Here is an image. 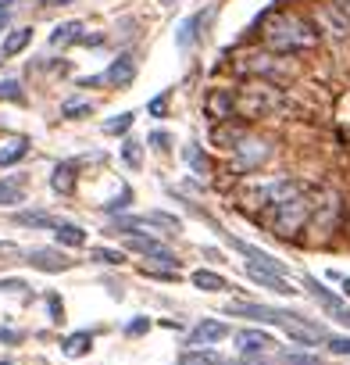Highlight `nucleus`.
Here are the masks:
<instances>
[{"instance_id":"7","label":"nucleus","mask_w":350,"mask_h":365,"mask_svg":"<svg viewBox=\"0 0 350 365\" xmlns=\"http://www.w3.org/2000/svg\"><path fill=\"white\" fill-rule=\"evenodd\" d=\"M268 154H272V147H268L265 140L243 136V140L233 147V165H236L240 172H254V168H261V165L268 161Z\"/></svg>"},{"instance_id":"13","label":"nucleus","mask_w":350,"mask_h":365,"mask_svg":"<svg viewBox=\"0 0 350 365\" xmlns=\"http://www.w3.org/2000/svg\"><path fill=\"white\" fill-rule=\"evenodd\" d=\"M318 26H322L329 36H336V40L350 36V22H346V15H343L336 4H329V8H322V11H318Z\"/></svg>"},{"instance_id":"40","label":"nucleus","mask_w":350,"mask_h":365,"mask_svg":"<svg viewBox=\"0 0 350 365\" xmlns=\"http://www.w3.org/2000/svg\"><path fill=\"white\" fill-rule=\"evenodd\" d=\"M329 279H336V283L343 287V294L350 297V276H332V272H329Z\"/></svg>"},{"instance_id":"29","label":"nucleus","mask_w":350,"mask_h":365,"mask_svg":"<svg viewBox=\"0 0 350 365\" xmlns=\"http://www.w3.org/2000/svg\"><path fill=\"white\" fill-rule=\"evenodd\" d=\"M282 361H286V365H325L318 354H307V351H286Z\"/></svg>"},{"instance_id":"33","label":"nucleus","mask_w":350,"mask_h":365,"mask_svg":"<svg viewBox=\"0 0 350 365\" xmlns=\"http://www.w3.org/2000/svg\"><path fill=\"white\" fill-rule=\"evenodd\" d=\"M332 354H350V336H325Z\"/></svg>"},{"instance_id":"2","label":"nucleus","mask_w":350,"mask_h":365,"mask_svg":"<svg viewBox=\"0 0 350 365\" xmlns=\"http://www.w3.org/2000/svg\"><path fill=\"white\" fill-rule=\"evenodd\" d=\"M311 215H314V205H311L307 194H300V197H293V201L272 208V219H268V222H272V233H275V237L293 240V237H300V233L311 226Z\"/></svg>"},{"instance_id":"26","label":"nucleus","mask_w":350,"mask_h":365,"mask_svg":"<svg viewBox=\"0 0 350 365\" xmlns=\"http://www.w3.org/2000/svg\"><path fill=\"white\" fill-rule=\"evenodd\" d=\"M179 365H226L211 347H197V351H186L183 358H179Z\"/></svg>"},{"instance_id":"44","label":"nucleus","mask_w":350,"mask_h":365,"mask_svg":"<svg viewBox=\"0 0 350 365\" xmlns=\"http://www.w3.org/2000/svg\"><path fill=\"white\" fill-rule=\"evenodd\" d=\"M8 26V15H0V29H4Z\"/></svg>"},{"instance_id":"28","label":"nucleus","mask_w":350,"mask_h":365,"mask_svg":"<svg viewBox=\"0 0 350 365\" xmlns=\"http://www.w3.org/2000/svg\"><path fill=\"white\" fill-rule=\"evenodd\" d=\"M18 226H36V230H58V222L47 215V212H18L15 215Z\"/></svg>"},{"instance_id":"22","label":"nucleus","mask_w":350,"mask_h":365,"mask_svg":"<svg viewBox=\"0 0 350 365\" xmlns=\"http://www.w3.org/2000/svg\"><path fill=\"white\" fill-rule=\"evenodd\" d=\"M83 22H65V26H58L54 33H51V43L54 47H68V43H83Z\"/></svg>"},{"instance_id":"30","label":"nucleus","mask_w":350,"mask_h":365,"mask_svg":"<svg viewBox=\"0 0 350 365\" xmlns=\"http://www.w3.org/2000/svg\"><path fill=\"white\" fill-rule=\"evenodd\" d=\"M90 258H93V262H104V265H118V262H125L122 251H111V247H93Z\"/></svg>"},{"instance_id":"27","label":"nucleus","mask_w":350,"mask_h":365,"mask_svg":"<svg viewBox=\"0 0 350 365\" xmlns=\"http://www.w3.org/2000/svg\"><path fill=\"white\" fill-rule=\"evenodd\" d=\"M204 22V15L197 11V15H190L183 26H179V36H175V43H179V47H193V40H197V26Z\"/></svg>"},{"instance_id":"34","label":"nucleus","mask_w":350,"mask_h":365,"mask_svg":"<svg viewBox=\"0 0 350 365\" xmlns=\"http://www.w3.org/2000/svg\"><path fill=\"white\" fill-rule=\"evenodd\" d=\"M0 97H8V101H22V86L15 79H4L0 83Z\"/></svg>"},{"instance_id":"10","label":"nucleus","mask_w":350,"mask_h":365,"mask_svg":"<svg viewBox=\"0 0 350 365\" xmlns=\"http://www.w3.org/2000/svg\"><path fill=\"white\" fill-rule=\"evenodd\" d=\"M247 276H250L258 287H265V290H272V294H279V297H293V294H297L286 276H275V272H268V269H261V265H247Z\"/></svg>"},{"instance_id":"35","label":"nucleus","mask_w":350,"mask_h":365,"mask_svg":"<svg viewBox=\"0 0 350 365\" xmlns=\"http://www.w3.org/2000/svg\"><path fill=\"white\" fill-rule=\"evenodd\" d=\"M122 154H125V161H129V165H139V147H136L132 140H125V147H122Z\"/></svg>"},{"instance_id":"19","label":"nucleus","mask_w":350,"mask_h":365,"mask_svg":"<svg viewBox=\"0 0 350 365\" xmlns=\"http://www.w3.org/2000/svg\"><path fill=\"white\" fill-rule=\"evenodd\" d=\"M193 287L197 290H208V294H218V290H229V283H226V276H218V272H211V269H197L193 276Z\"/></svg>"},{"instance_id":"15","label":"nucleus","mask_w":350,"mask_h":365,"mask_svg":"<svg viewBox=\"0 0 350 365\" xmlns=\"http://www.w3.org/2000/svg\"><path fill=\"white\" fill-rule=\"evenodd\" d=\"M104 79H107V83H115V86H129V83L136 79V61H132L129 54L115 58V61H111V68L104 72Z\"/></svg>"},{"instance_id":"24","label":"nucleus","mask_w":350,"mask_h":365,"mask_svg":"<svg viewBox=\"0 0 350 365\" xmlns=\"http://www.w3.org/2000/svg\"><path fill=\"white\" fill-rule=\"evenodd\" d=\"M33 40V29H15L4 43H0V54H4V58H15V54H22L26 51V43Z\"/></svg>"},{"instance_id":"43","label":"nucleus","mask_w":350,"mask_h":365,"mask_svg":"<svg viewBox=\"0 0 350 365\" xmlns=\"http://www.w3.org/2000/svg\"><path fill=\"white\" fill-rule=\"evenodd\" d=\"M43 4H72V0H43Z\"/></svg>"},{"instance_id":"4","label":"nucleus","mask_w":350,"mask_h":365,"mask_svg":"<svg viewBox=\"0 0 350 365\" xmlns=\"http://www.w3.org/2000/svg\"><path fill=\"white\" fill-rule=\"evenodd\" d=\"M343 219H346V205H343V197H339L336 190H325V194L318 197V205H314L311 233H314V237H329V233L339 230Z\"/></svg>"},{"instance_id":"3","label":"nucleus","mask_w":350,"mask_h":365,"mask_svg":"<svg viewBox=\"0 0 350 365\" xmlns=\"http://www.w3.org/2000/svg\"><path fill=\"white\" fill-rule=\"evenodd\" d=\"M300 194H304V187L297 179H265V182H258V187L247 190L243 201L250 208H279V205H286V201H293Z\"/></svg>"},{"instance_id":"23","label":"nucleus","mask_w":350,"mask_h":365,"mask_svg":"<svg viewBox=\"0 0 350 365\" xmlns=\"http://www.w3.org/2000/svg\"><path fill=\"white\" fill-rule=\"evenodd\" d=\"M54 237H58V244H65V247H83V244H86V233H83L75 222H58Z\"/></svg>"},{"instance_id":"16","label":"nucleus","mask_w":350,"mask_h":365,"mask_svg":"<svg viewBox=\"0 0 350 365\" xmlns=\"http://www.w3.org/2000/svg\"><path fill=\"white\" fill-rule=\"evenodd\" d=\"M304 287L311 290V297H314V301H318V304H322L329 315H336V312H343V308H346V304H343V301H339L332 290H325V287H322L314 276H304Z\"/></svg>"},{"instance_id":"20","label":"nucleus","mask_w":350,"mask_h":365,"mask_svg":"<svg viewBox=\"0 0 350 365\" xmlns=\"http://www.w3.org/2000/svg\"><path fill=\"white\" fill-rule=\"evenodd\" d=\"M90 347H93V333H90V329H79V333L65 336V344H61V351H65L68 358H83Z\"/></svg>"},{"instance_id":"39","label":"nucleus","mask_w":350,"mask_h":365,"mask_svg":"<svg viewBox=\"0 0 350 365\" xmlns=\"http://www.w3.org/2000/svg\"><path fill=\"white\" fill-rule=\"evenodd\" d=\"M143 329H150V322H147V319H136V322L129 326V333H132V336H136V333H143Z\"/></svg>"},{"instance_id":"45","label":"nucleus","mask_w":350,"mask_h":365,"mask_svg":"<svg viewBox=\"0 0 350 365\" xmlns=\"http://www.w3.org/2000/svg\"><path fill=\"white\" fill-rule=\"evenodd\" d=\"M346 233H350V212H346Z\"/></svg>"},{"instance_id":"14","label":"nucleus","mask_w":350,"mask_h":365,"mask_svg":"<svg viewBox=\"0 0 350 365\" xmlns=\"http://www.w3.org/2000/svg\"><path fill=\"white\" fill-rule=\"evenodd\" d=\"M129 247L132 251H139L143 258H157V262H164V265H175V255L164 247V244H157V240H143V237H129Z\"/></svg>"},{"instance_id":"31","label":"nucleus","mask_w":350,"mask_h":365,"mask_svg":"<svg viewBox=\"0 0 350 365\" xmlns=\"http://www.w3.org/2000/svg\"><path fill=\"white\" fill-rule=\"evenodd\" d=\"M129 125H132V115H129V111H122V115H115V118H111V122L104 125V133H111V136H118V133H125Z\"/></svg>"},{"instance_id":"8","label":"nucleus","mask_w":350,"mask_h":365,"mask_svg":"<svg viewBox=\"0 0 350 365\" xmlns=\"http://www.w3.org/2000/svg\"><path fill=\"white\" fill-rule=\"evenodd\" d=\"M233 344H236L240 354H265L268 347H275V336L265 333V329H240L233 336Z\"/></svg>"},{"instance_id":"11","label":"nucleus","mask_w":350,"mask_h":365,"mask_svg":"<svg viewBox=\"0 0 350 365\" xmlns=\"http://www.w3.org/2000/svg\"><path fill=\"white\" fill-rule=\"evenodd\" d=\"M233 247H236L243 258H250V265H261V269H268V272H275V276H286V265H282L279 258H272L268 251H261V247H254V244H243V240H233Z\"/></svg>"},{"instance_id":"9","label":"nucleus","mask_w":350,"mask_h":365,"mask_svg":"<svg viewBox=\"0 0 350 365\" xmlns=\"http://www.w3.org/2000/svg\"><path fill=\"white\" fill-rule=\"evenodd\" d=\"M204 111H208V118H215V122H229L233 111H236L233 90H211V93L204 97Z\"/></svg>"},{"instance_id":"41","label":"nucleus","mask_w":350,"mask_h":365,"mask_svg":"<svg viewBox=\"0 0 350 365\" xmlns=\"http://www.w3.org/2000/svg\"><path fill=\"white\" fill-rule=\"evenodd\" d=\"M150 143H157V147L164 150V143H168V136H164V133H154V136H150Z\"/></svg>"},{"instance_id":"36","label":"nucleus","mask_w":350,"mask_h":365,"mask_svg":"<svg viewBox=\"0 0 350 365\" xmlns=\"http://www.w3.org/2000/svg\"><path fill=\"white\" fill-rule=\"evenodd\" d=\"M186 158H190V165H193V168H208V161L201 158V150H197V147H186Z\"/></svg>"},{"instance_id":"17","label":"nucleus","mask_w":350,"mask_h":365,"mask_svg":"<svg viewBox=\"0 0 350 365\" xmlns=\"http://www.w3.org/2000/svg\"><path fill=\"white\" fill-rule=\"evenodd\" d=\"M29 262H33L36 269H43V272H61V269H68V265H72L65 255H58V251H47V247L33 251V255H29Z\"/></svg>"},{"instance_id":"32","label":"nucleus","mask_w":350,"mask_h":365,"mask_svg":"<svg viewBox=\"0 0 350 365\" xmlns=\"http://www.w3.org/2000/svg\"><path fill=\"white\" fill-rule=\"evenodd\" d=\"M90 108H93L90 101H68V104L61 108V115H65V118H75V115H86Z\"/></svg>"},{"instance_id":"37","label":"nucleus","mask_w":350,"mask_h":365,"mask_svg":"<svg viewBox=\"0 0 350 365\" xmlns=\"http://www.w3.org/2000/svg\"><path fill=\"white\" fill-rule=\"evenodd\" d=\"M147 111H150V115H154V118H161V115H164V97H154V101H150V108H147Z\"/></svg>"},{"instance_id":"42","label":"nucleus","mask_w":350,"mask_h":365,"mask_svg":"<svg viewBox=\"0 0 350 365\" xmlns=\"http://www.w3.org/2000/svg\"><path fill=\"white\" fill-rule=\"evenodd\" d=\"M8 4H11V0H0V15H8Z\"/></svg>"},{"instance_id":"47","label":"nucleus","mask_w":350,"mask_h":365,"mask_svg":"<svg viewBox=\"0 0 350 365\" xmlns=\"http://www.w3.org/2000/svg\"><path fill=\"white\" fill-rule=\"evenodd\" d=\"M0 58H4V54H0Z\"/></svg>"},{"instance_id":"6","label":"nucleus","mask_w":350,"mask_h":365,"mask_svg":"<svg viewBox=\"0 0 350 365\" xmlns=\"http://www.w3.org/2000/svg\"><path fill=\"white\" fill-rule=\"evenodd\" d=\"M236 108H240L247 118L268 115V111L279 108V90H272V86H250V90H243V93L236 97Z\"/></svg>"},{"instance_id":"46","label":"nucleus","mask_w":350,"mask_h":365,"mask_svg":"<svg viewBox=\"0 0 350 365\" xmlns=\"http://www.w3.org/2000/svg\"><path fill=\"white\" fill-rule=\"evenodd\" d=\"M161 4H175V0H161Z\"/></svg>"},{"instance_id":"5","label":"nucleus","mask_w":350,"mask_h":365,"mask_svg":"<svg viewBox=\"0 0 350 365\" xmlns=\"http://www.w3.org/2000/svg\"><path fill=\"white\" fill-rule=\"evenodd\" d=\"M226 315H240V319H258V322H275V326H290V322H304V315H293V312H279V308H268V304H250V301H233L226 304Z\"/></svg>"},{"instance_id":"21","label":"nucleus","mask_w":350,"mask_h":365,"mask_svg":"<svg viewBox=\"0 0 350 365\" xmlns=\"http://www.w3.org/2000/svg\"><path fill=\"white\" fill-rule=\"evenodd\" d=\"M51 187H54V194H72V187H75V165L72 161H65V165L54 168Z\"/></svg>"},{"instance_id":"1","label":"nucleus","mask_w":350,"mask_h":365,"mask_svg":"<svg viewBox=\"0 0 350 365\" xmlns=\"http://www.w3.org/2000/svg\"><path fill=\"white\" fill-rule=\"evenodd\" d=\"M261 33H265L268 51H275V54H300V51H311L318 43L322 29L314 22H307L304 15H297V11H272L265 19Z\"/></svg>"},{"instance_id":"25","label":"nucleus","mask_w":350,"mask_h":365,"mask_svg":"<svg viewBox=\"0 0 350 365\" xmlns=\"http://www.w3.org/2000/svg\"><path fill=\"white\" fill-rule=\"evenodd\" d=\"M26 154H29V140L18 136V140H11L8 147H0V165H18Z\"/></svg>"},{"instance_id":"38","label":"nucleus","mask_w":350,"mask_h":365,"mask_svg":"<svg viewBox=\"0 0 350 365\" xmlns=\"http://www.w3.org/2000/svg\"><path fill=\"white\" fill-rule=\"evenodd\" d=\"M26 283L22 279H0V290H22Z\"/></svg>"},{"instance_id":"18","label":"nucleus","mask_w":350,"mask_h":365,"mask_svg":"<svg viewBox=\"0 0 350 365\" xmlns=\"http://www.w3.org/2000/svg\"><path fill=\"white\" fill-rule=\"evenodd\" d=\"M22 194H26V179L22 175L0 179V205H22Z\"/></svg>"},{"instance_id":"12","label":"nucleus","mask_w":350,"mask_h":365,"mask_svg":"<svg viewBox=\"0 0 350 365\" xmlns=\"http://www.w3.org/2000/svg\"><path fill=\"white\" fill-rule=\"evenodd\" d=\"M226 336H229V326H226V322L204 319V322L190 333V344H193V347H211V344H218V340H226Z\"/></svg>"}]
</instances>
